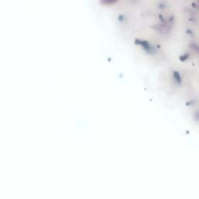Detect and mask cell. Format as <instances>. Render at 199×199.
<instances>
[{
  "mask_svg": "<svg viewBox=\"0 0 199 199\" xmlns=\"http://www.w3.org/2000/svg\"><path fill=\"white\" fill-rule=\"evenodd\" d=\"M117 0H101V3L104 5H111L117 2Z\"/></svg>",
  "mask_w": 199,
  "mask_h": 199,
  "instance_id": "obj_1",
  "label": "cell"
}]
</instances>
